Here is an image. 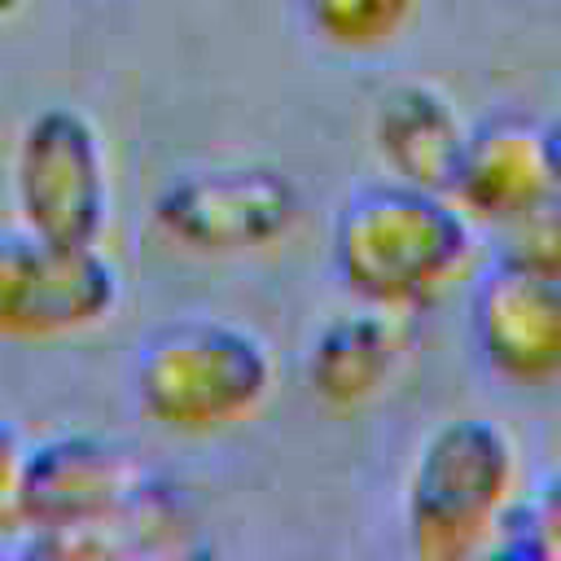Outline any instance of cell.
Masks as SVG:
<instances>
[{"label": "cell", "mask_w": 561, "mask_h": 561, "mask_svg": "<svg viewBox=\"0 0 561 561\" xmlns=\"http://www.w3.org/2000/svg\"><path fill=\"white\" fill-rule=\"evenodd\" d=\"M469 342L508 386L561 381V276L491 259L469 294Z\"/></svg>", "instance_id": "obj_8"}, {"label": "cell", "mask_w": 561, "mask_h": 561, "mask_svg": "<svg viewBox=\"0 0 561 561\" xmlns=\"http://www.w3.org/2000/svg\"><path fill=\"white\" fill-rule=\"evenodd\" d=\"M123 267L105 245L0 232V342L48 346L96 333L123 307Z\"/></svg>", "instance_id": "obj_7"}, {"label": "cell", "mask_w": 561, "mask_h": 561, "mask_svg": "<svg viewBox=\"0 0 561 561\" xmlns=\"http://www.w3.org/2000/svg\"><path fill=\"white\" fill-rule=\"evenodd\" d=\"M302 219V188L276 162H202L171 175L153 202V232L193 259L276 250Z\"/></svg>", "instance_id": "obj_6"}, {"label": "cell", "mask_w": 561, "mask_h": 561, "mask_svg": "<svg viewBox=\"0 0 561 561\" xmlns=\"http://www.w3.org/2000/svg\"><path fill=\"white\" fill-rule=\"evenodd\" d=\"M13 530L26 552L44 557H110L180 548L188 530L184 500L158 482L131 447L101 430H53L26 443Z\"/></svg>", "instance_id": "obj_1"}, {"label": "cell", "mask_w": 561, "mask_h": 561, "mask_svg": "<svg viewBox=\"0 0 561 561\" xmlns=\"http://www.w3.org/2000/svg\"><path fill=\"white\" fill-rule=\"evenodd\" d=\"M31 0H0V22H9V18H18L22 9H26Z\"/></svg>", "instance_id": "obj_17"}, {"label": "cell", "mask_w": 561, "mask_h": 561, "mask_svg": "<svg viewBox=\"0 0 561 561\" xmlns=\"http://www.w3.org/2000/svg\"><path fill=\"white\" fill-rule=\"evenodd\" d=\"M13 224L66 241L101 245L114 219V171L101 123L66 101L39 105L22 118L9 153Z\"/></svg>", "instance_id": "obj_5"}, {"label": "cell", "mask_w": 561, "mask_h": 561, "mask_svg": "<svg viewBox=\"0 0 561 561\" xmlns=\"http://www.w3.org/2000/svg\"><path fill=\"white\" fill-rule=\"evenodd\" d=\"M22 451H26V438H22L18 421L0 408V526H9V530H13V491H18Z\"/></svg>", "instance_id": "obj_15"}, {"label": "cell", "mask_w": 561, "mask_h": 561, "mask_svg": "<svg viewBox=\"0 0 561 561\" xmlns=\"http://www.w3.org/2000/svg\"><path fill=\"white\" fill-rule=\"evenodd\" d=\"M543 131H548V153H552V171H557V184H561V114Z\"/></svg>", "instance_id": "obj_16"}, {"label": "cell", "mask_w": 561, "mask_h": 561, "mask_svg": "<svg viewBox=\"0 0 561 561\" xmlns=\"http://www.w3.org/2000/svg\"><path fill=\"white\" fill-rule=\"evenodd\" d=\"M491 552L530 557V561H561V465L548 469L543 482L526 500H513Z\"/></svg>", "instance_id": "obj_13"}, {"label": "cell", "mask_w": 561, "mask_h": 561, "mask_svg": "<svg viewBox=\"0 0 561 561\" xmlns=\"http://www.w3.org/2000/svg\"><path fill=\"white\" fill-rule=\"evenodd\" d=\"M473 267L469 215L434 188L373 180L329 219V272L351 302L412 316L447 298Z\"/></svg>", "instance_id": "obj_2"}, {"label": "cell", "mask_w": 561, "mask_h": 561, "mask_svg": "<svg viewBox=\"0 0 561 561\" xmlns=\"http://www.w3.org/2000/svg\"><path fill=\"white\" fill-rule=\"evenodd\" d=\"M127 390L153 430L171 438H215L241 430L272 403L276 355L245 320L184 311L136 342Z\"/></svg>", "instance_id": "obj_3"}, {"label": "cell", "mask_w": 561, "mask_h": 561, "mask_svg": "<svg viewBox=\"0 0 561 561\" xmlns=\"http://www.w3.org/2000/svg\"><path fill=\"white\" fill-rule=\"evenodd\" d=\"M469 127L451 96L425 79L394 83L377 96L368 118V145L390 180L451 193Z\"/></svg>", "instance_id": "obj_11"}, {"label": "cell", "mask_w": 561, "mask_h": 561, "mask_svg": "<svg viewBox=\"0 0 561 561\" xmlns=\"http://www.w3.org/2000/svg\"><path fill=\"white\" fill-rule=\"evenodd\" d=\"M298 13L316 44L346 57H373L412 31L421 0H298Z\"/></svg>", "instance_id": "obj_12"}, {"label": "cell", "mask_w": 561, "mask_h": 561, "mask_svg": "<svg viewBox=\"0 0 561 561\" xmlns=\"http://www.w3.org/2000/svg\"><path fill=\"white\" fill-rule=\"evenodd\" d=\"M552 188L557 171L543 123L526 114H495L469 127L447 197L469 215V224L504 228Z\"/></svg>", "instance_id": "obj_9"}, {"label": "cell", "mask_w": 561, "mask_h": 561, "mask_svg": "<svg viewBox=\"0 0 561 561\" xmlns=\"http://www.w3.org/2000/svg\"><path fill=\"white\" fill-rule=\"evenodd\" d=\"M495 232H500L495 259L561 276V184L552 193H543L526 215H517L513 224H504Z\"/></svg>", "instance_id": "obj_14"}, {"label": "cell", "mask_w": 561, "mask_h": 561, "mask_svg": "<svg viewBox=\"0 0 561 561\" xmlns=\"http://www.w3.org/2000/svg\"><path fill=\"white\" fill-rule=\"evenodd\" d=\"M517 500V447L486 416L438 421L403 478V535L421 561L491 552Z\"/></svg>", "instance_id": "obj_4"}, {"label": "cell", "mask_w": 561, "mask_h": 561, "mask_svg": "<svg viewBox=\"0 0 561 561\" xmlns=\"http://www.w3.org/2000/svg\"><path fill=\"white\" fill-rule=\"evenodd\" d=\"M408 355L403 316L351 302L316 324L302 351V381L329 412H359L381 399Z\"/></svg>", "instance_id": "obj_10"}]
</instances>
